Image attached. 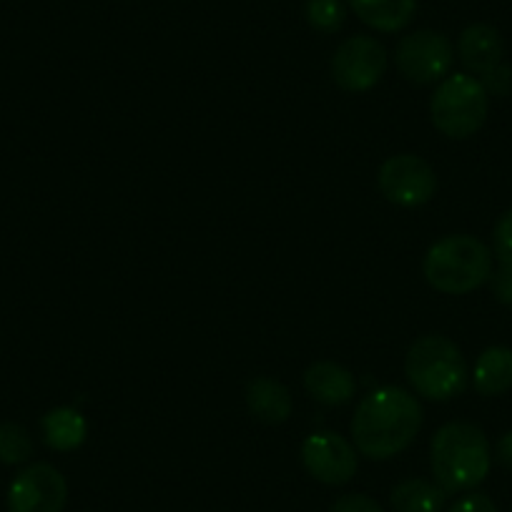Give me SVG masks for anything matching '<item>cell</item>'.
I'll return each instance as SVG.
<instances>
[{"label":"cell","mask_w":512,"mask_h":512,"mask_svg":"<svg viewBox=\"0 0 512 512\" xmlns=\"http://www.w3.org/2000/svg\"><path fill=\"white\" fill-rule=\"evenodd\" d=\"M420 427L417 397L402 387H379L359 402L352 417V440L369 460H390L412 445Z\"/></svg>","instance_id":"obj_1"},{"label":"cell","mask_w":512,"mask_h":512,"mask_svg":"<svg viewBox=\"0 0 512 512\" xmlns=\"http://www.w3.org/2000/svg\"><path fill=\"white\" fill-rule=\"evenodd\" d=\"M430 465L435 482L447 495L475 490L490 475V442L472 422H447L432 437Z\"/></svg>","instance_id":"obj_2"},{"label":"cell","mask_w":512,"mask_h":512,"mask_svg":"<svg viewBox=\"0 0 512 512\" xmlns=\"http://www.w3.org/2000/svg\"><path fill=\"white\" fill-rule=\"evenodd\" d=\"M495 256L492 249L470 234H450L435 241L425 254V279L442 294H470L490 282Z\"/></svg>","instance_id":"obj_3"},{"label":"cell","mask_w":512,"mask_h":512,"mask_svg":"<svg viewBox=\"0 0 512 512\" xmlns=\"http://www.w3.org/2000/svg\"><path fill=\"white\" fill-rule=\"evenodd\" d=\"M407 382L420 397L447 402L467 387V364L460 347L442 334H427L410 347L405 359Z\"/></svg>","instance_id":"obj_4"},{"label":"cell","mask_w":512,"mask_h":512,"mask_svg":"<svg viewBox=\"0 0 512 512\" xmlns=\"http://www.w3.org/2000/svg\"><path fill=\"white\" fill-rule=\"evenodd\" d=\"M490 96L480 78L470 73H452L442 78L430 101V116L442 136L452 141H465L475 136L487 121Z\"/></svg>","instance_id":"obj_5"},{"label":"cell","mask_w":512,"mask_h":512,"mask_svg":"<svg viewBox=\"0 0 512 512\" xmlns=\"http://www.w3.org/2000/svg\"><path fill=\"white\" fill-rule=\"evenodd\" d=\"M395 63L407 81L425 86V83H437L450 76L455 48L445 33L422 28L402 38L395 51Z\"/></svg>","instance_id":"obj_6"},{"label":"cell","mask_w":512,"mask_h":512,"mask_svg":"<svg viewBox=\"0 0 512 512\" xmlns=\"http://www.w3.org/2000/svg\"><path fill=\"white\" fill-rule=\"evenodd\" d=\"M377 186L390 204L417 209L425 206L437 191V174L425 159L415 154L390 156L379 166Z\"/></svg>","instance_id":"obj_7"},{"label":"cell","mask_w":512,"mask_h":512,"mask_svg":"<svg viewBox=\"0 0 512 512\" xmlns=\"http://www.w3.org/2000/svg\"><path fill=\"white\" fill-rule=\"evenodd\" d=\"M387 71V51L372 36H352L332 56V78L349 93L377 86Z\"/></svg>","instance_id":"obj_8"},{"label":"cell","mask_w":512,"mask_h":512,"mask_svg":"<svg viewBox=\"0 0 512 512\" xmlns=\"http://www.w3.org/2000/svg\"><path fill=\"white\" fill-rule=\"evenodd\" d=\"M68 482L48 462L28 465L8 487V512H63Z\"/></svg>","instance_id":"obj_9"},{"label":"cell","mask_w":512,"mask_h":512,"mask_svg":"<svg viewBox=\"0 0 512 512\" xmlns=\"http://www.w3.org/2000/svg\"><path fill=\"white\" fill-rule=\"evenodd\" d=\"M302 462L324 485H347L357 475V450L337 432L309 435L302 445Z\"/></svg>","instance_id":"obj_10"},{"label":"cell","mask_w":512,"mask_h":512,"mask_svg":"<svg viewBox=\"0 0 512 512\" xmlns=\"http://www.w3.org/2000/svg\"><path fill=\"white\" fill-rule=\"evenodd\" d=\"M457 56H460L462 66L470 71V76L482 78L502 63L505 41L497 28L487 26V23H472L457 41Z\"/></svg>","instance_id":"obj_11"},{"label":"cell","mask_w":512,"mask_h":512,"mask_svg":"<svg viewBox=\"0 0 512 512\" xmlns=\"http://www.w3.org/2000/svg\"><path fill=\"white\" fill-rule=\"evenodd\" d=\"M304 387L322 405L342 407L352 402L357 392V379L337 362H314L304 372Z\"/></svg>","instance_id":"obj_12"},{"label":"cell","mask_w":512,"mask_h":512,"mask_svg":"<svg viewBox=\"0 0 512 512\" xmlns=\"http://www.w3.org/2000/svg\"><path fill=\"white\" fill-rule=\"evenodd\" d=\"M246 407L259 422L284 425L292 417V395L272 377H256L246 387Z\"/></svg>","instance_id":"obj_13"},{"label":"cell","mask_w":512,"mask_h":512,"mask_svg":"<svg viewBox=\"0 0 512 512\" xmlns=\"http://www.w3.org/2000/svg\"><path fill=\"white\" fill-rule=\"evenodd\" d=\"M364 26L382 33H397L415 18L417 0H347Z\"/></svg>","instance_id":"obj_14"},{"label":"cell","mask_w":512,"mask_h":512,"mask_svg":"<svg viewBox=\"0 0 512 512\" xmlns=\"http://www.w3.org/2000/svg\"><path fill=\"white\" fill-rule=\"evenodd\" d=\"M472 384L482 397H497L512 390V349L487 347L472 369Z\"/></svg>","instance_id":"obj_15"},{"label":"cell","mask_w":512,"mask_h":512,"mask_svg":"<svg viewBox=\"0 0 512 512\" xmlns=\"http://www.w3.org/2000/svg\"><path fill=\"white\" fill-rule=\"evenodd\" d=\"M492 256L497 259V272L492 269V297L502 307H512V209L500 214L492 229Z\"/></svg>","instance_id":"obj_16"},{"label":"cell","mask_w":512,"mask_h":512,"mask_svg":"<svg viewBox=\"0 0 512 512\" xmlns=\"http://www.w3.org/2000/svg\"><path fill=\"white\" fill-rule=\"evenodd\" d=\"M43 437H46V445L51 450L58 452H71L86 442L88 425L83 420V415L73 407H56V410L48 412L41 422Z\"/></svg>","instance_id":"obj_17"},{"label":"cell","mask_w":512,"mask_h":512,"mask_svg":"<svg viewBox=\"0 0 512 512\" xmlns=\"http://www.w3.org/2000/svg\"><path fill=\"white\" fill-rule=\"evenodd\" d=\"M392 510L395 512H442L447 502V492L437 482L410 477L392 487Z\"/></svg>","instance_id":"obj_18"},{"label":"cell","mask_w":512,"mask_h":512,"mask_svg":"<svg viewBox=\"0 0 512 512\" xmlns=\"http://www.w3.org/2000/svg\"><path fill=\"white\" fill-rule=\"evenodd\" d=\"M33 455V440L26 427L16 422L0 425V462L3 465H23Z\"/></svg>","instance_id":"obj_19"},{"label":"cell","mask_w":512,"mask_h":512,"mask_svg":"<svg viewBox=\"0 0 512 512\" xmlns=\"http://www.w3.org/2000/svg\"><path fill=\"white\" fill-rule=\"evenodd\" d=\"M347 8L342 0H307V21L319 33H337L344 26Z\"/></svg>","instance_id":"obj_20"},{"label":"cell","mask_w":512,"mask_h":512,"mask_svg":"<svg viewBox=\"0 0 512 512\" xmlns=\"http://www.w3.org/2000/svg\"><path fill=\"white\" fill-rule=\"evenodd\" d=\"M329 512H384L374 497L362 495V492H349V495L339 497L332 502Z\"/></svg>","instance_id":"obj_21"},{"label":"cell","mask_w":512,"mask_h":512,"mask_svg":"<svg viewBox=\"0 0 512 512\" xmlns=\"http://www.w3.org/2000/svg\"><path fill=\"white\" fill-rule=\"evenodd\" d=\"M480 83L485 86L487 96H507L512 91V68L500 63L497 68H492L490 73L480 78Z\"/></svg>","instance_id":"obj_22"},{"label":"cell","mask_w":512,"mask_h":512,"mask_svg":"<svg viewBox=\"0 0 512 512\" xmlns=\"http://www.w3.org/2000/svg\"><path fill=\"white\" fill-rule=\"evenodd\" d=\"M447 512H497V505L485 492H470V495L460 497Z\"/></svg>","instance_id":"obj_23"},{"label":"cell","mask_w":512,"mask_h":512,"mask_svg":"<svg viewBox=\"0 0 512 512\" xmlns=\"http://www.w3.org/2000/svg\"><path fill=\"white\" fill-rule=\"evenodd\" d=\"M495 457H497V462L505 467V470L512 472V430L507 432V435L500 437V442H497V447H495Z\"/></svg>","instance_id":"obj_24"}]
</instances>
